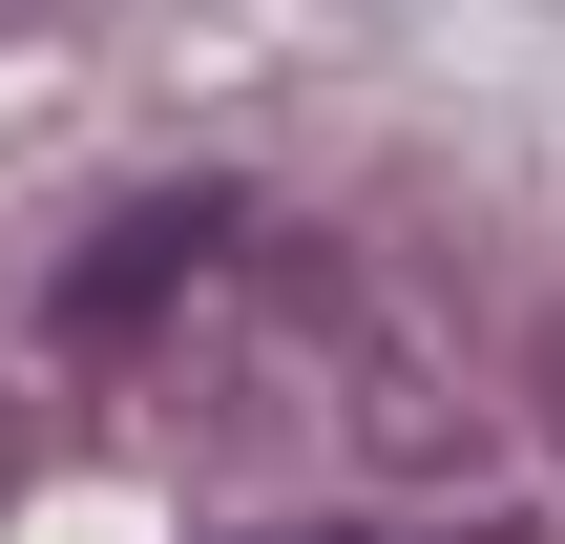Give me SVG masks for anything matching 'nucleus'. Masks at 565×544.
<instances>
[{
  "instance_id": "1",
  "label": "nucleus",
  "mask_w": 565,
  "mask_h": 544,
  "mask_svg": "<svg viewBox=\"0 0 565 544\" xmlns=\"http://www.w3.org/2000/svg\"><path fill=\"white\" fill-rule=\"evenodd\" d=\"M231 252H252V189H147V210H105V231L42 273V335H63V356H147Z\"/></svg>"
},
{
  "instance_id": "2",
  "label": "nucleus",
  "mask_w": 565,
  "mask_h": 544,
  "mask_svg": "<svg viewBox=\"0 0 565 544\" xmlns=\"http://www.w3.org/2000/svg\"><path fill=\"white\" fill-rule=\"evenodd\" d=\"M273 544H503V524H273Z\"/></svg>"
},
{
  "instance_id": "3",
  "label": "nucleus",
  "mask_w": 565,
  "mask_h": 544,
  "mask_svg": "<svg viewBox=\"0 0 565 544\" xmlns=\"http://www.w3.org/2000/svg\"><path fill=\"white\" fill-rule=\"evenodd\" d=\"M545 398H565V356H545Z\"/></svg>"
}]
</instances>
